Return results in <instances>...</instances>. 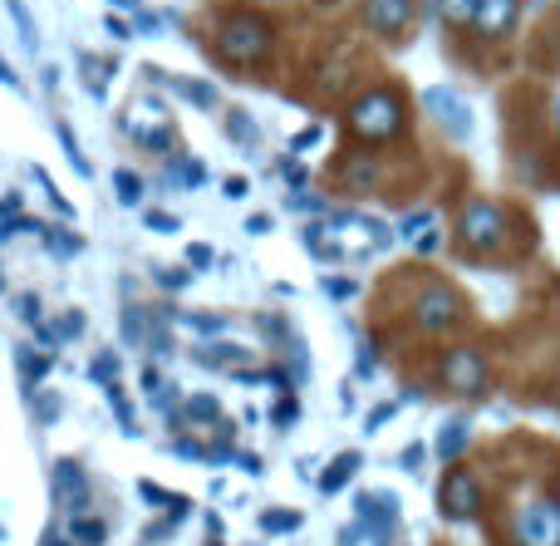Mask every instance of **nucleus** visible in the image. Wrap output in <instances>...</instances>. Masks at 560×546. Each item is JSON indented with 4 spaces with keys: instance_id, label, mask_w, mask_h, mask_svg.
<instances>
[{
    "instance_id": "nucleus-57",
    "label": "nucleus",
    "mask_w": 560,
    "mask_h": 546,
    "mask_svg": "<svg viewBox=\"0 0 560 546\" xmlns=\"http://www.w3.org/2000/svg\"><path fill=\"white\" fill-rule=\"evenodd\" d=\"M108 5H118V10H138V0H108Z\"/></svg>"
},
{
    "instance_id": "nucleus-1",
    "label": "nucleus",
    "mask_w": 560,
    "mask_h": 546,
    "mask_svg": "<svg viewBox=\"0 0 560 546\" xmlns=\"http://www.w3.org/2000/svg\"><path fill=\"white\" fill-rule=\"evenodd\" d=\"M349 128H354L359 138H369V143L398 138V128H404V104H398V94H388V89L359 94L354 104H349Z\"/></svg>"
},
{
    "instance_id": "nucleus-6",
    "label": "nucleus",
    "mask_w": 560,
    "mask_h": 546,
    "mask_svg": "<svg viewBox=\"0 0 560 546\" xmlns=\"http://www.w3.org/2000/svg\"><path fill=\"white\" fill-rule=\"evenodd\" d=\"M443 380H447V390L453 394H482L487 390V364H482V355L477 350H453L443 360Z\"/></svg>"
},
{
    "instance_id": "nucleus-45",
    "label": "nucleus",
    "mask_w": 560,
    "mask_h": 546,
    "mask_svg": "<svg viewBox=\"0 0 560 546\" xmlns=\"http://www.w3.org/2000/svg\"><path fill=\"white\" fill-rule=\"evenodd\" d=\"M388 419H394V404H378V409H374V414H369V419H364V429H369V433H378V429H384Z\"/></svg>"
},
{
    "instance_id": "nucleus-28",
    "label": "nucleus",
    "mask_w": 560,
    "mask_h": 546,
    "mask_svg": "<svg viewBox=\"0 0 560 546\" xmlns=\"http://www.w3.org/2000/svg\"><path fill=\"white\" fill-rule=\"evenodd\" d=\"M108 404H114V414H118V423H124V433H138V423H133V404H128L124 384H108Z\"/></svg>"
},
{
    "instance_id": "nucleus-19",
    "label": "nucleus",
    "mask_w": 560,
    "mask_h": 546,
    "mask_svg": "<svg viewBox=\"0 0 560 546\" xmlns=\"http://www.w3.org/2000/svg\"><path fill=\"white\" fill-rule=\"evenodd\" d=\"M30 404H35V419H39V429H55V423H59V414H65V399H59L55 390H35V394H30Z\"/></svg>"
},
{
    "instance_id": "nucleus-30",
    "label": "nucleus",
    "mask_w": 560,
    "mask_h": 546,
    "mask_svg": "<svg viewBox=\"0 0 560 546\" xmlns=\"http://www.w3.org/2000/svg\"><path fill=\"white\" fill-rule=\"evenodd\" d=\"M226 133L236 138V143H256V124H252V114H242V108H236V114H226Z\"/></svg>"
},
{
    "instance_id": "nucleus-18",
    "label": "nucleus",
    "mask_w": 560,
    "mask_h": 546,
    "mask_svg": "<svg viewBox=\"0 0 560 546\" xmlns=\"http://www.w3.org/2000/svg\"><path fill=\"white\" fill-rule=\"evenodd\" d=\"M118 374H124V360H118V350H98L94 360H89V380L94 384H118Z\"/></svg>"
},
{
    "instance_id": "nucleus-39",
    "label": "nucleus",
    "mask_w": 560,
    "mask_h": 546,
    "mask_svg": "<svg viewBox=\"0 0 560 546\" xmlns=\"http://www.w3.org/2000/svg\"><path fill=\"white\" fill-rule=\"evenodd\" d=\"M173 453H177V458L207 463V449H202V443H197V439H187V433H177V439H173Z\"/></svg>"
},
{
    "instance_id": "nucleus-34",
    "label": "nucleus",
    "mask_w": 560,
    "mask_h": 546,
    "mask_svg": "<svg viewBox=\"0 0 560 546\" xmlns=\"http://www.w3.org/2000/svg\"><path fill=\"white\" fill-rule=\"evenodd\" d=\"M15 315H20L25 325H39V321H45V301H39L35 291H25V295L15 301Z\"/></svg>"
},
{
    "instance_id": "nucleus-47",
    "label": "nucleus",
    "mask_w": 560,
    "mask_h": 546,
    "mask_svg": "<svg viewBox=\"0 0 560 546\" xmlns=\"http://www.w3.org/2000/svg\"><path fill=\"white\" fill-rule=\"evenodd\" d=\"M315 143H319V128L310 124V128H300V133H295V143H290V148H295V153H310V148H315Z\"/></svg>"
},
{
    "instance_id": "nucleus-56",
    "label": "nucleus",
    "mask_w": 560,
    "mask_h": 546,
    "mask_svg": "<svg viewBox=\"0 0 560 546\" xmlns=\"http://www.w3.org/2000/svg\"><path fill=\"white\" fill-rule=\"evenodd\" d=\"M222 193H226V197H246V183H242V177H226Z\"/></svg>"
},
{
    "instance_id": "nucleus-52",
    "label": "nucleus",
    "mask_w": 560,
    "mask_h": 546,
    "mask_svg": "<svg viewBox=\"0 0 560 546\" xmlns=\"http://www.w3.org/2000/svg\"><path fill=\"white\" fill-rule=\"evenodd\" d=\"M0 217H20V193H5V197H0Z\"/></svg>"
},
{
    "instance_id": "nucleus-42",
    "label": "nucleus",
    "mask_w": 560,
    "mask_h": 546,
    "mask_svg": "<svg viewBox=\"0 0 560 546\" xmlns=\"http://www.w3.org/2000/svg\"><path fill=\"white\" fill-rule=\"evenodd\" d=\"M187 266H192V271H207V266H212V246L192 242V246H187Z\"/></svg>"
},
{
    "instance_id": "nucleus-17",
    "label": "nucleus",
    "mask_w": 560,
    "mask_h": 546,
    "mask_svg": "<svg viewBox=\"0 0 560 546\" xmlns=\"http://www.w3.org/2000/svg\"><path fill=\"white\" fill-rule=\"evenodd\" d=\"M39 242H45L49 252L59 256V262H69V256H79V252H84V236H79V232H69V226H45V232H39Z\"/></svg>"
},
{
    "instance_id": "nucleus-31",
    "label": "nucleus",
    "mask_w": 560,
    "mask_h": 546,
    "mask_svg": "<svg viewBox=\"0 0 560 546\" xmlns=\"http://www.w3.org/2000/svg\"><path fill=\"white\" fill-rule=\"evenodd\" d=\"M148 330H153V325H143V311H133V305H128V311H124V340L128 345H148Z\"/></svg>"
},
{
    "instance_id": "nucleus-32",
    "label": "nucleus",
    "mask_w": 560,
    "mask_h": 546,
    "mask_svg": "<svg viewBox=\"0 0 560 546\" xmlns=\"http://www.w3.org/2000/svg\"><path fill=\"white\" fill-rule=\"evenodd\" d=\"M5 5H10V15H15L20 39H25V49H30V55H35V45H39V39H35V25H30V10H25V0H5Z\"/></svg>"
},
{
    "instance_id": "nucleus-40",
    "label": "nucleus",
    "mask_w": 560,
    "mask_h": 546,
    "mask_svg": "<svg viewBox=\"0 0 560 546\" xmlns=\"http://www.w3.org/2000/svg\"><path fill=\"white\" fill-rule=\"evenodd\" d=\"M143 226H148V232L173 236V232H177V217H173V212H148V217H143Z\"/></svg>"
},
{
    "instance_id": "nucleus-53",
    "label": "nucleus",
    "mask_w": 560,
    "mask_h": 546,
    "mask_svg": "<svg viewBox=\"0 0 560 546\" xmlns=\"http://www.w3.org/2000/svg\"><path fill=\"white\" fill-rule=\"evenodd\" d=\"M138 30H143V35H158V30H163V25H158V15H148V10H138Z\"/></svg>"
},
{
    "instance_id": "nucleus-44",
    "label": "nucleus",
    "mask_w": 560,
    "mask_h": 546,
    "mask_svg": "<svg viewBox=\"0 0 560 546\" xmlns=\"http://www.w3.org/2000/svg\"><path fill=\"white\" fill-rule=\"evenodd\" d=\"M354 374H359V380H369V374H374V345H359V360H354Z\"/></svg>"
},
{
    "instance_id": "nucleus-11",
    "label": "nucleus",
    "mask_w": 560,
    "mask_h": 546,
    "mask_svg": "<svg viewBox=\"0 0 560 546\" xmlns=\"http://www.w3.org/2000/svg\"><path fill=\"white\" fill-rule=\"evenodd\" d=\"M516 15H522V0H477L472 30L487 39H502V35H512Z\"/></svg>"
},
{
    "instance_id": "nucleus-20",
    "label": "nucleus",
    "mask_w": 560,
    "mask_h": 546,
    "mask_svg": "<svg viewBox=\"0 0 560 546\" xmlns=\"http://www.w3.org/2000/svg\"><path fill=\"white\" fill-rule=\"evenodd\" d=\"M345 177H349V187H374V177H378V163L374 158H364V153H354V158H345Z\"/></svg>"
},
{
    "instance_id": "nucleus-16",
    "label": "nucleus",
    "mask_w": 560,
    "mask_h": 546,
    "mask_svg": "<svg viewBox=\"0 0 560 546\" xmlns=\"http://www.w3.org/2000/svg\"><path fill=\"white\" fill-rule=\"evenodd\" d=\"M65 537L74 542V546H104V542H108V527H104L98 518H89V512H84V518H69Z\"/></svg>"
},
{
    "instance_id": "nucleus-50",
    "label": "nucleus",
    "mask_w": 560,
    "mask_h": 546,
    "mask_svg": "<svg viewBox=\"0 0 560 546\" xmlns=\"http://www.w3.org/2000/svg\"><path fill=\"white\" fill-rule=\"evenodd\" d=\"M398 468L418 473V468H423V449H418V443H413V449H404V458H398Z\"/></svg>"
},
{
    "instance_id": "nucleus-46",
    "label": "nucleus",
    "mask_w": 560,
    "mask_h": 546,
    "mask_svg": "<svg viewBox=\"0 0 560 546\" xmlns=\"http://www.w3.org/2000/svg\"><path fill=\"white\" fill-rule=\"evenodd\" d=\"M173 527H177L173 518H163V522H148V537H143V542H167V537H173Z\"/></svg>"
},
{
    "instance_id": "nucleus-41",
    "label": "nucleus",
    "mask_w": 560,
    "mask_h": 546,
    "mask_svg": "<svg viewBox=\"0 0 560 546\" xmlns=\"http://www.w3.org/2000/svg\"><path fill=\"white\" fill-rule=\"evenodd\" d=\"M271 414H276V429H290V423L300 419V404H295V399H280Z\"/></svg>"
},
{
    "instance_id": "nucleus-38",
    "label": "nucleus",
    "mask_w": 560,
    "mask_h": 546,
    "mask_svg": "<svg viewBox=\"0 0 560 546\" xmlns=\"http://www.w3.org/2000/svg\"><path fill=\"white\" fill-rule=\"evenodd\" d=\"M55 330H59V340H79V330H84V311H65L55 321Z\"/></svg>"
},
{
    "instance_id": "nucleus-22",
    "label": "nucleus",
    "mask_w": 560,
    "mask_h": 546,
    "mask_svg": "<svg viewBox=\"0 0 560 546\" xmlns=\"http://www.w3.org/2000/svg\"><path fill=\"white\" fill-rule=\"evenodd\" d=\"M354 473H359V453H345V458H339L335 468H329L325 478H319V492H339L349 478H354Z\"/></svg>"
},
{
    "instance_id": "nucleus-8",
    "label": "nucleus",
    "mask_w": 560,
    "mask_h": 546,
    "mask_svg": "<svg viewBox=\"0 0 560 546\" xmlns=\"http://www.w3.org/2000/svg\"><path fill=\"white\" fill-rule=\"evenodd\" d=\"M55 502L69 512V518H84L89 512V478L74 458H59L55 463Z\"/></svg>"
},
{
    "instance_id": "nucleus-27",
    "label": "nucleus",
    "mask_w": 560,
    "mask_h": 546,
    "mask_svg": "<svg viewBox=\"0 0 560 546\" xmlns=\"http://www.w3.org/2000/svg\"><path fill=\"white\" fill-rule=\"evenodd\" d=\"M173 173H177V183H183V187H202L207 183V163H202V158H177Z\"/></svg>"
},
{
    "instance_id": "nucleus-55",
    "label": "nucleus",
    "mask_w": 560,
    "mask_h": 546,
    "mask_svg": "<svg viewBox=\"0 0 560 546\" xmlns=\"http://www.w3.org/2000/svg\"><path fill=\"white\" fill-rule=\"evenodd\" d=\"M0 84H5V89H15V84H20V79H15V69L5 65V55H0Z\"/></svg>"
},
{
    "instance_id": "nucleus-51",
    "label": "nucleus",
    "mask_w": 560,
    "mask_h": 546,
    "mask_svg": "<svg viewBox=\"0 0 560 546\" xmlns=\"http://www.w3.org/2000/svg\"><path fill=\"white\" fill-rule=\"evenodd\" d=\"M158 286H167V291H183V286H187V271H158Z\"/></svg>"
},
{
    "instance_id": "nucleus-15",
    "label": "nucleus",
    "mask_w": 560,
    "mask_h": 546,
    "mask_svg": "<svg viewBox=\"0 0 560 546\" xmlns=\"http://www.w3.org/2000/svg\"><path fill=\"white\" fill-rule=\"evenodd\" d=\"M197 364H246L252 355L242 350V345H226V340H212V345H197L192 350Z\"/></svg>"
},
{
    "instance_id": "nucleus-3",
    "label": "nucleus",
    "mask_w": 560,
    "mask_h": 546,
    "mask_svg": "<svg viewBox=\"0 0 560 546\" xmlns=\"http://www.w3.org/2000/svg\"><path fill=\"white\" fill-rule=\"evenodd\" d=\"M438 508H443L447 522H472L477 512H482V488H477L472 473H467V468H453V473H447Z\"/></svg>"
},
{
    "instance_id": "nucleus-58",
    "label": "nucleus",
    "mask_w": 560,
    "mask_h": 546,
    "mask_svg": "<svg viewBox=\"0 0 560 546\" xmlns=\"http://www.w3.org/2000/svg\"><path fill=\"white\" fill-rule=\"evenodd\" d=\"M0 295H5V271H0Z\"/></svg>"
},
{
    "instance_id": "nucleus-5",
    "label": "nucleus",
    "mask_w": 560,
    "mask_h": 546,
    "mask_svg": "<svg viewBox=\"0 0 560 546\" xmlns=\"http://www.w3.org/2000/svg\"><path fill=\"white\" fill-rule=\"evenodd\" d=\"M502 236H506V222H502V212H497V207L477 202V207H467V212H463V242L472 246V252H497V246H502Z\"/></svg>"
},
{
    "instance_id": "nucleus-7",
    "label": "nucleus",
    "mask_w": 560,
    "mask_h": 546,
    "mask_svg": "<svg viewBox=\"0 0 560 546\" xmlns=\"http://www.w3.org/2000/svg\"><path fill=\"white\" fill-rule=\"evenodd\" d=\"M453 321H457V295H453V291L433 286V291L418 295V305H413V325H418L423 335H443Z\"/></svg>"
},
{
    "instance_id": "nucleus-25",
    "label": "nucleus",
    "mask_w": 560,
    "mask_h": 546,
    "mask_svg": "<svg viewBox=\"0 0 560 546\" xmlns=\"http://www.w3.org/2000/svg\"><path fill=\"white\" fill-rule=\"evenodd\" d=\"M173 89H177V94L192 98L197 108H212V104H217V89L207 84V79H173Z\"/></svg>"
},
{
    "instance_id": "nucleus-9",
    "label": "nucleus",
    "mask_w": 560,
    "mask_h": 546,
    "mask_svg": "<svg viewBox=\"0 0 560 546\" xmlns=\"http://www.w3.org/2000/svg\"><path fill=\"white\" fill-rule=\"evenodd\" d=\"M364 20L374 35L398 39L408 30V20H413V0H364Z\"/></svg>"
},
{
    "instance_id": "nucleus-36",
    "label": "nucleus",
    "mask_w": 560,
    "mask_h": 546,
    "mask_svg": "<svg viewBox=\"0 0 560 546\" xmlns=\"http://www.w3.org/2000/svg\"><path fill=\"white\" fill-rule=\"evenodd\" d=\"M30 177H35V183H39V193H45L49 202H55V212H59V217H74V212H69V202H65V197L55 193V183H49V173H45V167H35V173H30Z\"/></svg>"
},
{
    "instance_id": "nucleus-10",
    "label": "nucleus",
    "mask_w": 560,
    "mask_h": 546,
    "mask_svg": "<svg viewBox=\"0 0 560 546\" xmlns=\"http://www.w3.org/2000/svg\"><path fill=\"white\" fill-rule=\"evenodd\" d=\"M428 114L453 138H472V114H467L463 94H453V89H433V94H428Z\"/></svg>"
},
{
    "instance_id": "nucleus-54",
    "label": "nucleus",
    "mask_w": 560,
    "mask_h": 546,
    "mask_svg": "<svg viewBox=\"0 0 560 546\" xmlns=\"http://www.w3.org/2000/svg\"><path fill=\"white\" fill-rule=\"evenodd\" d=\"M39 546H74V542H69L59 527H49V532H45V542H39Z\"/></svg>"
},
{
    "instance_id": "nucleus-23",
    "label": "nucleus",
    "mask_w": 560,
    "mask_h": 546,
    "mask_svg": "<svg viewBox=\"0 0 560 546\" xmlns=\"http://www.w3.org/2000/svg\"><path fill=\"white\" fill-rule=\"evenodd\" d=\"M79 69H84V84H89V89H94V98H104V89H108V84H104V79H108V74H114V69H118V65H114V59H104V65H98V59H94V55H84V59H79Z\"/></svg>"
},
{
    "instance_id": "nucleus-26",
    "label": "nucleus",
    "mask_w": 560,
    "mask_h": 546,
    "mask_svg": "<svg viewBox=\"0 0 560 546\" xmlns=\"http://www.w3.org/2000/svg\"><path fill=\"white\" fill-rule=\"evenodd\" d=\"M30 345H35L39 355H49V360H55V350L65 340H59V330H55V321H39V325H30Z\"/></svg>"
},
{
    "instance_id": "nucleus-29",
    "label": "nucleus",
    "mask_w": 560,
    "mask_h": 546,
    "mask_svg": "<svg viewBox=\"0 0 560 546\" xmlns=\"http://www.w3.org/2000/svg\"><path fill=\"white\" fill-rule=\"evenodd\" d=\"M438 10L447 15V25H472L477 0H438Z\"/></svg>"
},
{
    "instance_id": "nucleus-49",
    "label": "nucleus",
    "mask_w": 560,
    "mask_h": 546,
    "mask_svg": "<svg viewBox=\"0 0 560 546\" xmlns=\"http://www.w3.org/2000/svg\"><path fill=\"white\" fill-rule=\"evenodd\" d=\"M104 30H108L114 39H133V25H128V20H118V15H108V20H104Z\"/></svg>"
},
{
    "instance_id": "nucleus-48",
    "label": "nucleus",
    "mask_w": 560,
    "mask_h": 546,
    "mask_svg": "<svg viewBox=\"0 0 560 546\" xmlns=\"http://www.w3.org/2000/svg\"><path fill=\"white\" fill-rule=\"evenodd\" d=\"M280 177H285L290 187H305V167H300V163H290V158H285V163H280Z\"/></svg>"
},
{
    "instance_id": "nucleus-13",
    "label": "nucleus",
    "mask_w": 560,
    "mask_h": 546,
    "mask_svg": "<svg viewBox=\"0 0 560 546\" xmlns=\"http://www.w3.org/2000/svg\"><path fill=\"white\" fill-rule=\"evenodd\" d=\"M15 370H20V384H25V394H35V390H45L55 360H49V355H39L35 345H20V350H15Z\"/></svg>"
},
{
    "instance_id": "nucleus-12",
    "label": "nucleus",
    "mask_w": 560,
    "mask_h": 546,
    "mask_svg": "<svg viewBox=\"0 0 560 546\" xmlns=\"http://www.w3.org/2000/svg\"><path fill=\"white\" fill-rule=\"evenodd\" d=\"M167 423H173V429H187V423H197V429H217V423H222V404H217L212 394H192L177 414H167Z\"/></svg>"
},
{
    "instance_id": "nucleus-37",
    "label": "nucleus",
    "mask_w": 560,
    "mask_h": 546,
    "mask_svg": "<svg viewBox=\"0 0 560 546\" xmlns=\"http://www.w3.org/2000/svg\"><path fill=\"white\" fill-rule=\"evenodd\" d=\"M183 325H192V330H202V335H226V321L222 315H183Z\"/></svg>"
},
{
    "instance_id": "nucleus-2",
    "label": "nucleus",
    "mask_w": 560,
    "mask_h": 546,
    "mask_svg": "<svg viewBox=\"0 0 560 546\" xmlns=\"http://www.w3.org/2000/svg\"><path fill=\"white\" fill-rule=\"evenodd\" d=\"M217 55L232 65H256L271 55V25L261 15H226L217 30Z\"/></svg>"
},
{
    "instance_id": "nucleus-4",
    "label": "nucleus",
    "mask_w": 560,
    "mask_h": 546,
    "mask_svg": "<svg viewBox=\"0 0 560 546\" xmlns=\"http://www.w3.org/2000/svg\"><path fill=\"white\" fill-rule=\"evenodd\" d=\"M516 546H560V508L546 498L526 502L522 522H516Z\"/></svg>"
},
{
    "instance_id": "nucleus-35",
    "label": "nucleus",
    "mask_w": 560,
    "mask_h": 546,
    "mask_svg": "<svg viewBox=\"0 0 560 546\" xmlns=\"http://www.w3.org/2000/svg\"><path fill=\"white\" fill-rule=\"evenodd\" d=\"M423 226H433V212L404 217V222H398V236H404V242H418V236H423Z\"/></svg>"
},
{
    "instance_id": "nucleus-43",
    "label": "nucleus",
    "mask_w": 560,
    "mask_h": 546,
    "mask_svg": "<svg viewBox=\"0 0 560 546\" xmlns=\"http://www.w3.org/2000/svg\"><path fill=\"white\" fill-rule=\"evenodd\" d=\"M325 291L335 295V301H349V295H354V281H345V276H325Z\"/></svg>"
},
{
    "instance_id": "nucleus-33",
    "label": "nucleus",
    "mask_w": 560,
    "mask_h": 546,
    "mask_svg": "<svg viewBox=\"0 0 560 546\" xmlns=\"http://www.w3.org/2000/svg\"><path fill=\"white\" fill-rule=\"evenodd\" d=\"M300 522H305V518H300V512H285V508L261 512V527H266V532H295Z\"/></svg>"
},
{
    "instance_id": "nucleus-14",
    "label": "nucleus",
    "mask_w": 560,
    "mask_h": 546,
    "mask_svg": "<svg viewBox=\"0 0 560 546\" xmlns=\"http://www.w3.org/2000/svg\"><path fill=\"white\" fill-rule=\"evenodd\" d=\"M463 449H467V419L443 423V429H438V458L457 463V458H463Z\"/></svg>"
},
{
    "instance_id": "nucleus-21",
    "label": "nucleus",
    "mask_w": 560,
    "mask_h": 546,
    "mask_svg": "<svg viewBox=\"0 0 560 546\" xmlns=\"http://www.w3.org/2000/svg\"><path fill=\"white\" fill-rule=\"evenodd\" d=\"M114 197L124 207H138V202H143V177L128 173V167H118V173H114Z\"/></svg>"
},
{
    "instance_id": "nucleus-24",
    "label": "nucleus",
    "mask_w": 560,
    "mask_h": 546,
    "mask_svg": "<svg viewBox=\"0 0 560 546\" xmlns=\"http://www.w3.org/2000/svg\"><path fill=\"white\" fill-rule=\"evenodd\" d=\"M59 148H65V158L74 163V173H79V177H94V167H89L84 148H79V138H74V128H69V124H59Z\"/></svg>"
}]
</instances>
